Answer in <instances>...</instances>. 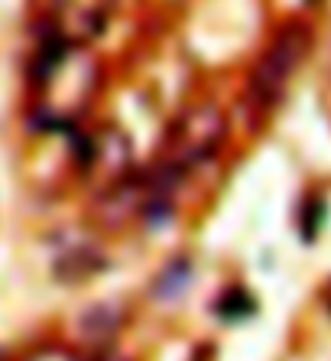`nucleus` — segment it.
<instances>
[{
	"label": "nucleus",
	"mask_w": 331,
	"mask_h": 361,
	"mask_svg": "<svg viewBox=\"0 0 331 361\" xmlns=\"http://www.w3.org/2000/svg\"><path fill=\"white\" fill-rule=\"evenodd\" d=\"M221 114L218 111H195L189 114L182 124V137H179V147L189 160H199L205 153H211L218 147V137H221Z\"/></svg>",
	"instance_id": "nucleus-2"
},
{
	"label": "nucleus",
	"mask_w": 331,
	"mask_h": 361,
	"mask_svg": "<svg viewBox=\"0 0 331 361\" xmlns=\"http://www.w3.org/2000/svg\"><path fill=\"white\" fill-rule=\"evenodd\" d=\"M192 286V267L189 261H175L159 274V280L153 283V293H156L159 302H173V300H182L189 293Z\"/></svg>",
	"instance_id": "nucleus-4"
},
{
	"label": "nucleus",
	"mask_w": 331,
	"mask_h": 361,
	"mask_svg": "<svg viewBox=\"0 0 331 361\" xmlns=\"http://www.w3.org/2000/svg\"><path fill=\"white\" fill-rule=\"evenodd\" d=\"M111 0H56V20L65 39H88L108 23Z\"/></svg>",
	"instance_id": "nucleus-1"
},
{
	"label": "nucleus",
	"mask_w": 331,
	"mask_h": 361,
	"mask_svg": "<svg viewBox=\"0 0 331 361\" xmlns=\"http://www.w3.org/2000/svg\"><path fill=\"white\" fill-rule=\"evenodd\" d=\"M296 59H299V52L292 49V42L286 39V42H280L270 56H266V62L260 66V75H257V88L254 92L260 94V98H266V94H273V92H280L282 88V82H286V75L292 72V66H296Z\"/></svg>",
	"instance_id": "nucleus-3"
}]
</instances>
